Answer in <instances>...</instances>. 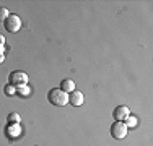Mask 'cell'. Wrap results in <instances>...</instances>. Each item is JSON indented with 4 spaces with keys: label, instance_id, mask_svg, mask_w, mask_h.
<instances>
[{
    "label": "cell",
    "instance_id": "1",
    "mask_svg": "<svg viewBox=\"0 0 153 146\" xmlns=\"http://www.w3.org/2000/svg\"><path fill=\"white\" fill-rule=\"evenodd\" d=\"M47 101L56 107H64V105L68 104V94L65 91H62L60 88H54L47 94Z\"/></svg>",
    "mask_w": 153,
    "mask_h": 146
},
{
    "label": "cell",
    "instance_id": "6",
    "mask_svg": "<svg viewBox=\"0 0 153 146\" xmlns=\"http://www.w3.org/2000/svg\"><path fill=\"white\" fill-rule=\"evenodd\" d=\"M68 102H70L74 107H80V105L85 102V96H83V93L82 91H74V93H70L68 94Z\"/></svg>",
    "mask_w": 153,
    "mask_h": 146
},
{
    "label": "cell",
    "instance_id": "4",
    "mask_svg": "<svg viewBox=\"0 0 153 146\" xmlns=\"http://www.w3.org/2000/svg\"><path fill=\"white\" fill-rule=\"evenodd\" d=\"M127 131H129V128L126 127L124 122H117V120H116L111 125V136L114 138V140H122V138H126Z\"/></svg>",
    "mask_w": 153,
    "mask_h": 146
},
{
    "label": "cell",
    "instance_id": "3",
    "mask_svg": "<svg viewBox=\"0 0 153 146\" xmlns=\"http://www.w3.org/2000/svg\"><path fill=\"white\" fill-rule=\"evenodd\" d=\"M8 81H10V85L15 86V88L25 86V85H28V81H30V76H28L25 72H12L10 76H8Z\"/></svg>",
    "mask_w": 153,
    "mask_h": 146
},
{
    "label": "cell",
    "instance_id": "9",
    "mask_svg": "<svg viewBox=\"0 0 153 146\" xmlns=\"http://www.w3.org/2000/svg\"><path fill=\"white\" fill-rule=\"evenodd\" d=\"M124 123H126L127 128H135V127L138 125V119L135 115H129L126 120H124Z\"/></svg>",
    "mask_w": 153,
    "mask_h": 146
},
{
    "label": "cell",
    "instance_id": "12",
    "mask_svg": "<svg viewBox=\"0 0 153 146\" xmlns=\"http://www.w3.org/2000/svg\"><path fill=\"white\" fill-rule=\"evenodd\" d=\"M3 93H5L7 96H15V94H16V88H15V86H12V85L8 83V85L3 88Z\"/></svg>",
    "mask_w": 153,
    "mask_h": 146
},
{
    "label": "cell",
    "instance_id": "15",
    "mask_svg": "<svg viewBox=\"0 0 153 146\" xmlns=\"http://www.w3.org/2000/svg\"><path fill=\"white\" fill-rule=\"evenodd\" d=\"M3 46H5V38H3L2 34H0V49H2Z\"/></svg>",
    "mask_w": 153,
    "mask_h": 146
},
{
    "label": "cell",
    "instance_id": "10",
    "mask_svg": "<svg viewBox=\"0 0 153 146\" xmlns=\"http://www.w3.org/2000/svg\"><path fill=\"white\" fill-rule=\"evenodd\" d=\"M16 94H18V96H21V97H26V96H30V94H31V88L28 85L18 86L16 88Z\"/></svg>",
    "mask_w": 153,
    "mask_h": 146
},
{
    "label": "cell",
    "instance_id": "14",
    "mask_svg": "<svg viewBox=\"0 0 153 146\" xmlns=\"http://www.w3.org/2000/svg\"><path fill=\"white\" fill-rule=\"evenodd\" d=\"M5 62V54H3V47L0 49V63H3Z\"/></svg>",
    "mask_w": 153,
    "mask_h": 146
},
{
    "label": "cell",
    "instance_id": "13",
    "mask_svg": "<svg viewBox=\"0 0 153 146\" xmlns=\"http://www.w3.org/2000/svg\"><path fill=\"white\" fill-rule=\"evenodd\" d=\"M8 16H10V12H8L7 8H3V7H2V8H0V21H5Z\"/></svg>",
    "mask_w": 153,
    "mask_h": 146
},
{
    "label": "cell",
    "instance_id": "8",
    "mask_svg": "<svg viewBox=\"0 0 153 146\" xmlns=\"http://www.w3.org/2000/svg\"><path fill=\"white\" fill-rule=\"evenodd\" d=\"M60 89L65 91L67 94L74 93V91H75V81H74V80H70V78L62 80V81H60Z\"/></svg>",
    "mask_w": 153,
    "mask_h": 146
},
{
    "label": "cell",
    "instance_id": "7",
    "mask_svg": "<svg viewBox=\"0 0 153 146\" xmlns=\"http://www.w3.org/2000/svg\"><path fill=\"white\" fill-rule=\"evenodd\" d=\"M7 136L10 138V140H16V138L21 136V127L20 123H8V127H7Z\"/></svg>",
    "mask_w": 153,
    "mask_h": 146
},
{
    "label": "cell",
    "instance_id": "2",
    "mask_svg": "<svg viewBox=\"0 0 153 146\" xmlns=\"http://www.w3.org/2000/svg\"><path fill=\"white\" fill-rule=\"evenodd\" d=\"M3 28L7 29L8 32H18L21 29V18L15 13H10V16L3 21Z\"/></svg>",
    "mask_w": 153,
    "mask_h": 146
},
{
    "label": "cell",
    "instance_id": "11",
    "mask_svg": "<svg viewBox=\"0 0 153 146\" xmlns=\"http://www.w3.org/2000/svg\"><path fill=\"white\" fill-rule=\"evenodd\" d=\"M7 120H8V123H20L21 117H20V114H16V112H12V114H8Z\"/></svg>",
    "mask_w": 153,
    "mask_h": 146
},
{
    "label": "cell",
    "instance_id": "5",
    "mask_svg": "<svg viewBox=\"0 0 153 146\" xmlns=\"http://www.w3.org/2000/svg\"><path fill=\"white\" fill-rule=\"evenodd\" d=\"M129 115H130V111H129L127 105H119V107H116L114 111H112V117H114V120H117V122H124Z\"/></svg>",
    "mask_w": 153,
    "mask_h": 146
}]
</instances>
